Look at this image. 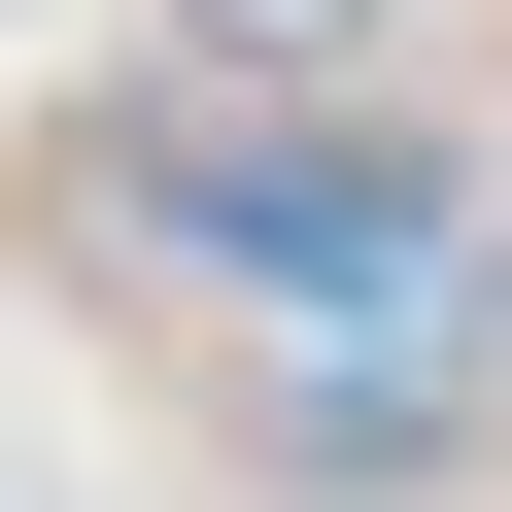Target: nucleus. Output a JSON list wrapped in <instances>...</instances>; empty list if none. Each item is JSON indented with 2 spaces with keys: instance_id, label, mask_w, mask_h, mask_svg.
<instances>
[{
  "instance_id": "1",
  "label": "nucleus",
  "mask_w": 512,
  "mask_h": 512,
  "mask_svg": "<svg viewBox=\"0 0 512 512\" xmlns=\"http://www.w3.org/2000/svg\"><path fill=\"white\" fill-rule=\"evenodd\" d=\"M171 35H205V69H239V103H342V69H376V35H410V0H171Z\"/></svg>"
}]
</instances>
